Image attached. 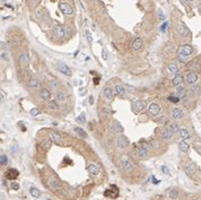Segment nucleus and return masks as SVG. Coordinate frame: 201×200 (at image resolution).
<instances>
[{
    "label": "nucleus",
    "instance_id": "nucleus-1",
    "mask_svg": "<svg viewBox=\"0 0 201 200\" xmlns=\"http://www.w3.org/2000/svg\"><path fill=\"white\" fill-rule=\"evenodd\" d=\"M193 52V48L189 44H184L179 49V59L181 61H185V59L189 58Z\"/></svg>",
    "mask_w": 201,
    "mask_h": 200
},
{
    "label": "nucleus",
    "instance_id": "nucleus-2",
    "mask_svg": "<svg viewBox=\"0 0 201 200\" xmlns=\"http://www.w3.org/2000/svg\"><path fill=\"white\" fill-rule=\"evenodd\" d=\"M59 9L61 10V13L63 15H66V16H70V15H73V7L70 5H68L67 2H60L59 3Z\"/></svg>",
    "mask_w": 201,
    "mask_h": 200
},
{
    "label": "nucleus",
    "instance_id": "nucleus-3",
    "mask_svg": "<svg viewBox=\"0 0 201 200\" xmlns=\"http://www.w3.org/2000/svg\"><path fill=\"white\" fill-rule=\"evenodd\" d=\"M147 111H148V114L156 116V115H158V113L161 112V105L157 104V103H151L148 106V109H147Z\"/></svg>",
    "mask_w": 201,
    "mask_h": 200
},
{
    "label": "nucleus",
    "instance_id": "nucleus-4",
    "mask_svg": "<svg viewBox=\"0 0 201 200\" xmlns=\"http://www.w3.org/2000/svg\"><path fill=\"white\" fill-rule=\"evenodd\" d=\"M116 145H117L119 148L124 149L130 145V142H129V139L126 137V136H120V137L117 138V140H116Z\"/></svg>",
    "mask_w": 201,
    "mask_h": 200
},
{
    "label": "nucleus",
    "instance_id": "nucleus-5",
    "mask_svg": "<svg viewBox=\"0 0 201 200\" xmlns=\"http://www.w3.org/2000/svg\"><path fill=\"white\" fill-rule=\"evenodd\" d=\"M185 80H187L189 85H195L197 81H198V75L195 73H193V71L188 73V75L185 76Z\"/></svg>",
    "mask_w": 201,
    "mask_h": 200
},
{
    "label": "nucleus",
    "instance_id": "nucleus-6",
    "mask_svg": "<svg viewBox=\"0 0 201 200\" xmlns=\"http://www.w3.org/2000/svg\"><path fill=\"white\" fill-rule=\"evenodd\" d=\"M53 35H54L56 39H59V40L63 39V36H64V29H63L62 26L56 25L55 27L53 28Z\"/></svg>",
    "mask_w": 201,
    "mask_h": 200
},
{
    "label": "nucleus",
    "instance_id": "nucleus-7",
    "mask_svg": "<svg viewBox=\"0 0 201 200\" xmlns=\"http://www.w3.org/2000/svg\"><path fill=\"white\" fill-rule=\"evenodd\" d=\"M176 33L179 34L180 36L184 37V36H187L189 34V29L187 28V26H185L184 24H179L176 26Z\"/></svg>",
    "mask_w": 201,
    "mask_h": 200
},
{
    "label": "nucleus",
    "instance_id": "nucleus-8",
    "mask_svg": "<svg viewBox=\"0 0 201 200\" xmlns=\"http://www.w3.org/2000/svg\"><path fill=\"white\" fill-rule=\"evenodd\" d=\"M120 166H121V168H122L124 172H131L132 168H133L131 162H129L127 160H122V161H121L120 162Z\"/></svg>",
    "mask_w": 201,
    "mask_h": 200
},
{
    "label": "nucleus",
    "instance_id": "nucleus-9",
    "mask_svg": "<svg viewBox=\"0 0 201 200\" xmlns=\"http://www.w3.org/2000/svg\"><path fill=\"white\" fill-rule=\"evenodd\" d=\"M50 139L53 141V142H55L56 145H60V146H62L63 145V141H62V138H61V136H60L59 134H56V132H50Z\"/></svg>",
    "mask_w": 201,
    "mask_h": 200
},
{
    "label": "nucleus",
    "instance_id": "nucleus-10",
    "mask_svg": "<svg viewBox=\"0 0 201 200\" xmlns=\"http://www.w3.org/2000/svg\"><path fill=\"white\" fill-rule=\"evenodd\" d=\"M58 69H59L60 73L64 75V76H70V75H71V70H70V68L68 67L67 65H64V63H62V62H60L59 65H58Z\"/></svg>",
    "mask_w": 201,
    "mask_h": 200
},
{
    "label": "nucleus",
    "instance_id": "nucleus-11",
    "mask_svg": "<svg viewBox=\"0 0 201 200\" xmlns=\"http://www.w3.org/2000/svg\"><path fill=\"white\" fill-rule=\"evenodd\" d=\"M111 131L114 135H120L123 132V127L121 126V124L117 122V121H114L112 124V128H111Z\"/></svg>",
    "mask_w": 201,
    "mask_h": 200
},
{
    "label": "nucleus",
    "instance_id": "nucleus-12",
    "mask_svg": "<svg viewBox=\"0 0 201 200\" xmlns=\"http://www.w3.org/2000/svg\"><path fill=\"white\" fill-rule=\"evenodd\" d=\"M145 107H146V104H145V102L143 101L138 100V101H136V102L132 103V109H133L135 111H137V112L142 111Z\"/></svg>",
    "mask_w": 201,
    "mask_h": 200
},
{
    "label": "nucleus",
    "instance_id": "nucleus-13",
    "mask_svg": "<svg viewBox=\"0 0 201 200\" xmlns=\"http://www.w3.org/2000/svg\"><path fill=\"white\" fill-rule=\"evenodd\" d=\"M103 94H104V97L106 99V101H112L113 97H114V93H113V89L110 88V87H105L103 89Z\"/></svg>",
    "mask_w": 201,
    "mask_h": 200
},
{
    "label": "nucleus",
    "instance_id": "nucleus-14",
    "mask_svg": "<svg viewBox=\"0 0 201 200\" xmlns=\"http://www.w3.org/2000/svg\"><path fill=\"white\" fill-rule=\"evenodd\" d=\"M18 171L17 170H15V168H9L8 171L6 172V178L8 179V180H15L18 176Z\"/></svg>",
    "mask_w": 201,
    "mask_h": 200
},
{
    "label": "nucleus",
    "instance_id": "nucleus-15",
    "mask_svg": "<svg viewBox=\"0 0 201 200\" xmlns=\"http://www.w3.org/2000/svg\"><path fill=\"white\" fill-rule=\"evenodd\" d=\"M87 171L89 172V174L92 176H96L100 174V168H98L95 164H90L87 166Z\"/></svg>",
    "mask_w": 201,
    "mask_h": 200
},
{
    "label": "nucleus",
    "instance_id": "nucleus-16",
    "mask_svg": "<svg viewBox=\"0 0 201 200\" xmlns=\"http://www.w3.org/2000/svg\"><path fill=\"white\" fill-rule=\"evenodd\" d=\"M147 155H148V149H147V147L146 146L139 147L138 150H137V156L139 158H145V157H147Z\"/></svg>",
    "mask_w": 201,
    "mask_h": 200
},
{
    "label": "nucleus",
    "instance_id": "nucleus-17",
    "mask_svg": "<svg viewBox=\"0 0 201 200\" xmlns=\"http://www.w3.org/2000/svg\"><path fill=\"white\" fill-rule=\"evenodd\" d=\"M29 62V58H28V54L26 52H22L19 54V63L22 66H27Z\"/></svg>",
    "mask_w": 201,
    "mask_h": 200
},
{
    "label": "nucleus",
    "instance_id": "nucleus-18",
    "mask_svg": "<svg viewBox=\"0 0 201 200\" xmlns=\"http://www.w3.org/2000/svg\"><path fill=\"white\" fill-rule=\"evenodd\" d=\"M195 164H193V163H189L187 166L184 167V171H185V173H187L188 175H190V176H192L193 174H194V172H195Z\"/></svg>",
    "mask_w": 201,
    "mask_h": 200
},
{
    "label": "nucleus",
    "instance_id": "nucleus-19",
    "mask_svg": "<svg viewBox=\"0 0 201 200\" xmlns=\"http://www.w3.org/2000/svg\"><path fill=\"white\" fill-rule=\"evenodd\" d=\"M172 136H173V132L169 129H167V128L161 130V137L163 139H165V140H169V139L172 138Z\"/></svg>",
    "mask_w": 201,
    "mask_h": 200
},
{
    "label": "nucleus",
    "instance_id": "nucleus-20",
    "mask_svg": "<svg viewBox=\"0 0 201 200\" xmlns=\"http://www.w3.org/2000/svg\"><path fill=\"white\" fill-rule=\"evenodd\" d=\"M141 48H142V40L140 39V37L135 39L133 42H132V49H133L135 51H138V50H140Z\"/></svg>",
    "mask_w": 201,
    "mask_h": 200
},
{
    "label": "nucleus",
    "instance_id": "nucleus-21",
    "mask_svg": "<svg viewBox=\"0 0 201 200\" xmlns=\"http://www.w3.org/2000/svg\"><path fill=\"white\" fill-rule=\"evenodd\" d=\"M183 112H182L180 109H173L172 110V118L175 120H181L183 118Z\"/></svg>",
    "mask_w": 201,
    "mask_h": 200
},
{
    "label": "nucleus",
    "instance_id": "nucleus-22",
    "mask_svg": "<svg viewBox=\"0 0 201 200\" xmlns=\"http://www.w3.org/2000/svg\"><path fill=\"white\" fill-rule=\"evenodd\" d=\"M40 95H41V99L44 100V101H48V100H50V99H51V93H50V90L47 89V88L41 89Z\"/></svg>",
    "mask_w": 201,
    "mask_h": 200
},
{
    "label": "nucleus",
    "instance_id": "nucleus-23",
    "mask_svg": "<svg viewBox=\"0 0 201 200\" xmlns=\"http://www.w3.org/2000/svg\"><path fill=\"white\" fill-rule=\"evenodd\" d=\"M182 81H183V77H182L180 74H177V75H175V77L173 78L172 84H173L174 86H180V85L182 84Z\"/></svg>",
    "mask_w": 201,
    "mask_h": 200
},
{
    "label": "nucleus",
    "instance_id": "nucleus-24",
    "mask_svg": "<svg viewBox=\"0 0 201 200\" xmlns=\"http://www.w3.org/2000/svg\"><path fill=\"white\" fill-rule=\"evenodd\" d=\"M28 84H29V87L34 88V89H37V88L40 87V81L37 80L36 78H31V79H29Z\"/></svg>",
    "mask_w": 201,
    "mask_h": 200
},
{
    "label": "nucleus",
    "instance_id": "nucleus-25",
    "mask_svg": "<svg viewBox=\"0 0 201 200\" xmlns=\"http://www.w3.org/2000/svg\"><path fill=\"white\" fill-rule=\"evenodd\" d=\"M168 70H169V73H171V74L177 75V71H179V67H177V65H176L175 62H172V63H169V65H168Z\"/></svg>",
    "mask_w": 201,
    "mask_h": 200
},
{
    "label": "nucleus",
    "instance_id": "nucleus-26",
    "mask_svg": "<svg viewBox=\"0 0 201 200\" xmlns=\"http://www.w3.org/2000/svg\"><path fill=\"white\" fill-rule=\"evenodd\" d=\"M115 92H116L117 95L121 96V97H123L124 95H126V89H124V87L122 85H116L115 86Z\"/></svg>",
    "mask_w": 201,
    "mask_h": 200
},
{
    "label": "nucleus",
    "instance_id": "nucleus-27",
    "mask_svg": "<svg viewBox=\"0 0 201 200\" xmlns=\"http://www.w3.org/2000/svg\"><path fill=\"white\" fill-rule=\"evenodd\" d=\"M56 99H58V101L60 103H64V102L67 101V95L63 92H61V90H59V92L56 93Z\"/></svg>",
    "mask_w": 201,
    "mask_h": 200
},
{
    "label": "nucleus",
    "instance_id": "nucleus-28",
    "mask_svg": "<svg viewBox=\"0 0 201 200\" xmlns=\"http://www.w3.org/2000/svg\"><path fill=\"white\" fill-rule=\"evenodd\" d=\"M180 136L184 139V140H187V139H189V138L191 137L190 132H189V130L185 129V128H183V129H180Z\"/></svg>",
    "mask_w": 201,
    "mask_h": 200
},
{
    "label": "nucleus",
    "instance_id": "nucleus-29",
    "mask_svg": "<svg viewBox=\"0 0 201 200\" xmlns=\"http://www.w3.org/2000/svg\"><path fill=\"white\" fill-rule=\"evenodd\" d=\"M179 148H180V150L181 152H183V153H185V152H188V149H189V145H188V142L184 140H182V141H180V144H179Z\"/></svg>",
    "mask_w": 201,
    "mask_h": 200
},
{
    "label": "nucleus",
    "instance_id": "nucleus-30",
    "mask_svg": "<svg viewBox=\"0 0 201 200\" xmlns=\"http://www.w3.org/2000/svg\"><path fill=\"white\" fill-rule=\"evenodd\" d=\"M29 192H31V194L33 196L34 198H40L41 197V192H40V190L37 189V188H31L29 189Z\"/></svg>",
    "mask_w": 201,
    "mask_h": 200
},
{
    "label": "nucleus",
    "instance_id": "nucleus-31",
    "mask_svg": "<svg viewBox=\"0 0 201 200\" xmlns=\"http://www.w3.org/2000/svg\"><path fill=\"white\" fill-rule=\"evenodd\" d=\"M74 130H75V132H77V135L79 136V137H81V138H86L87 137V134L83 129H80V128H74Z\"/></svg>",
    "mask_w": 201,
    "mask_h": 200
},
{
    "label": "nucleus",
    "instance_id": "nucleus-32",
    "mask_svg": "<svg viewBox=\"0 0 201 200\" xmlns=\"http://www.w3.org/2000/svg\"><path fill=\"white\" fill-rule=\"evenodd\" d=\"M168 129L172 131L173 134H176L177 131H180V128H179V126H177L176 123H171L169 127H168Z\"/></svg>",
    "mask_w": 201,
    "mask_h": 200
},
{
    "label": "nucleus",
    "instance_id": "nucleus-33",
    "mask_svg": "<svg viewBox=\"0 0 201 200\" xmlns=\"http://www.w3.org/2000/svg\"><path fill=\"white\" fill-rule=\"evenodd\" d=\"M49 109L50 110H53V111H56V110H59V106H58V104H56V102L55 101H50V103H49Z\"/></svg>",
    "mask_w": 201,
    "mask_h": 200
},
{
    "label": "nucleus",
    "instance_id": "nucleus-34",
    "mask_svg": "<svg viewBox=\"0 0 201 200\" xmlns=\"http://www.w3.org/2000/svg\"><path fill=\"white\" fill-rule=\"evenodd\" d=\"M50 88H51V90H58L59 89V81L51 80L50 81Z\"/></svg>",
    "mask_w": 201,
    "mask_h": 200
},
{
    "label": "nucleus",
    "instance_id": "nucleus-35",
    "mask_svg": "<svg viewBox=\"0 0 201 200\" xmlns=\"http://www.w3.org/2000/svg\"><path fill=\"white\" fill-rule=\"evenodd\" d=\"M168 196H169V198L171 199H176L177 198V196H179V191H177L176 189H173V190H171L169 191V193H168Z\"/></svg>",
    "mask_w": 201,
    "mask_h": 200
},
{
    "label": "nucleus",
    "instance_id": "nucleus-36",
    "mask_svg": "<svg viewBox=\"0 0 201 200\" xmlns=\"http://www.w3.org/2000/svg\"><path fill=\"white\" fill-rule=\"evenodd\" d=\"M176 94H177V96H183L185 94L184 87H182V86H176Z\"/></svg>",
    "mask_w": 201,
    "mask_h": 200
},
{
    "label": "nucleus",
    "instance_id": "nucleus-37",
    "mask_svg": "<svg viewBox=\"0 0 201 200\" xmlns=\"http://www.w3.org/2000/svg\"><path fill=\"white\" fill-rule=\"evenodd\" d=\"M0 164H1V166L8 164V158H7V156L5 155V154H2V155L0 156Z\"/></svg>",
    "mask_w": 201,
    "mask_h": 200
},
{
    "label": "nucleus",
    "instance_id": "nucleus-38",
    "mask_svg": "<svg viewBox=\"0 0 201 200\" xmlns=\"http://www.w3.org/2000/svg\"><path fill=\"white\" fill-rule=\"evenodd\" d=\"M40 113H41V111L37 107H34V109H32V110L29 111V114H31L32 116H36V115H39Z\"/></svg>",
    "mask_w": 201,
    "mask_h": 200
},
{
    "label": "nucleus",
    "instance_id": "nucleus-39",
    "mask_svg": "<svg viewBox=\"0 0 201 200\" xmlns=\"http://www.w3.org/2000/svg\"><path fill=\"white\" fill-rule=\"evenodd\" d=\"M167 100L169 102H172V103H179V102H180V97L179 96H168Z\"/></svg>",
    "mask_w": 201,
    "mask_h": 200
},
{
    "label": "nucleus",
    "instance_id": "nucleus-40",
    "mask_svg": "<svg viewBox=\"0 0 201 200\" xmlns=\"http://www.w3.org/2000/svg\"><path fill=\"white\" fill-rule=\"evenodd\" d=\"M158 18L161 20H165V15L163 13V10L161 8H158Z\"/></svg>",
    "mask_w": 201,
    "mask_h": 200
},
{
    "label": "nucleus",
    "instance_id": "nucleus-41",
    "mask_svg": "<svg viewBox=\"0 0 201 200\" xmlns=\"http://www.w3.org/2000/svg\"><path fill=\"white\" fill-rule=\"evenodd\" d=\"M77 120H78V122H80V123H85L86 119H85V114H84V113H81V114L77 118Z\"/></svg>",
    "mask_w": 201,
    "mask_h": 200
},
{
    "label": "nucleus",
    "instance_id": "nucleus-42",
    "mask_svg": "<svg viewBox=\"0 0 201 200\" xmlns=\"http://www.w3.org/2000/svg\"><path fill=\"white\" fill-rule=\"evenodd\" d=\"M10 188L13 190H15V191H17V190H19V184H18L17 182H13L10 184Z\"/></svg>",
    "mask_w": 201,
    "mask_h": 200
},
{
    "label": "nucleus",
    "instance_id": "nucleus-43",
    "mask_svg": "<svg viewBox=\"0 0 201 200\" xmlns=\"http://www.w3.org/2000/svg\"><path fill=\"white\" fill-rule=\"evenodd\" d=\"M167 27H168V23H167V22H165L164 24H163V25L161 26V32H162V33H165V32H166V29H167Z\"/></svg>",
    "mask_w": 201,
    "mask_h": 200
},
{
    "label": "nucleus",
    "instance_id": "nucleus-44",
    "mask_svg": "<svg viewBox=\"0 0 201 200\" xmlns=\"http://www.w3.org/2000/svg\"><path fill=\"white\" fill-rule=\"evenodd\" d=\"M86 37H87V41H88V43H92V42H93V37H92V34H90L89 31H86Z\"/></svg>",
    "mask_w": 201,
    "mask_h": 200
},
{
    "label": "nucleus",
    "instance_id": "nucleus-45",
    "mask_svg": "<svg viewBox=\"0 0 201 200\" xmlns=\"http://www.w3.org/2000/svg\"><path fill=\"white\" fill-rule=\"evenodd\" d=\"M40 0H28V3H29V6L31 7H35L37 3H39Z\"/></svg>",
    "mask_w": 201,
    "mask_h": 200
},
{
    "label": "nucleus",
    "instance_id": "nucleus-46",
    "mask_svg": "<svg viewBox=\"0 0 201 200\" xmlns=\"http://www.w3.org/2000/svg\"><path fill=\"white\" fill-rule=\"evenodd\" d=\"M1 58H2V60H6V61H8V55H7V53L6 52H1Z\"/></svg>",
    "mask_w": 201,
    "mask_h": 200
},
{
    "label": "nucleus",
    "instance_id": "nucleus-47",
    "mask_svg": "<svg viewBox=\"0 0 201 200\" xmlns=\"http://www.w3.org/2000/svg\"><path fill=\"white\" fill-rule=\"evenodd\" d=\"M150 142H151V144H153V147H154V148H158V146H159V142H157L156 140H151Z\"/></svg>",
    "mask_w": 201,
    "mask_h": 200
},
{
    "label": "nucleus",
    "instance_id": "nucleus-48",
    "mask_svg": "<svg viewBox=\"0 0 201 200\" xmlns=\"http://www.w3.org/2000/svg\"><path fill=\"white\" fill-rule=\"evenodd\" d=\"M162 171H163V173H165V174H168V168L165 166V165H163L162 166Z\"/></svg>",
    "mask_w": 201,
    "mask_h": 200
},
{
    "label": "nucleus",
    "instance_id": "nucleus-49",
    "mask_svg": "<svg viewBox=\"0 0 201 200\" xmlns=\"http://www.w3.org/2000/svg\"><path fill=\"white\" fill-rule=\"evenodd\" d=\"M198 90H199L198 86H195V87H192V93H193V94H197V93H198Z\"/></svg>",
    "mask_w": 201,
    "mask_h": 200
},
{
    "label": "nucleus",
    "instance_id": "nucleus-50",
    "mask_svg": "<svg viewBox=\"0 0 201 200\" xmlns=\"http://www.w3.org/2000/svg\"><path fill=\"white\" fill-rule=\"evenodd\" d=\"M98 83H100V76H98L97 78H94V84L98 85Z\"/></svg>",
    "mask_w": 201,
    "mask_h": 200
},
{
    "label": "nucleus",
    "instance_id": "nucleus-51",
    "mask_svg": "<svg viewBox=\"0 0 201 200\" xmlns=\"http://www.w3.org/2000/svg\"><path fill=\"white\" fill-rule=\"evenodd\" d=\"M102 57H103V59H104V60L107 59V54H106V52L103 51V54H102Z\"/></svg>",
    "mask_w": 201,
    "mask_h": 200
},
{
    "label": "nucleus",
    "instance_id": "nucleus-52",
    "mask_svg": "<svg viewBox=\"0 0 201 200\" xmlns=\"http://www.w3.org/2000/svg\"><path fill=\"white\" fill-rule=\"evenodd\" d=\"M153 180H154V181H153V182H154L155 184H157V183H159V180H157V179H155V178H154V176H153Z\"/></svg>",
    "mask_w": 201,
    "mask_h": 200
},
{
    "label": "nucleus",
    "instance_id": "nucleus-53",
    "mask_svg": "<svg viewBox=\"0 0 201 200\" xmlns=\"http://www.w3.org/2000/svg\"><path fill=\"white\" fill-rule=\"evenodd\" d=\"M198 10H199V13L201 14V2H199V5H198Z\"/></svg>",
    "mask_w": 201,
    "mask_h": 200
},
{
    "label": "nucleus",
    "instance_id": "nucleus-54",
    "mask_svg": "<svg viewBox=\"0 0 201 200\" xmlns=\"http://www.w3.org/2000/svg\"><path fill=\"white\" fill-rule=\"evenodd\" d=\"M197 150H198L199 153H201V148H200V147H197Z\"/></svg>",
    "mask_w": 201,
    "mask_h": 200
},
{
    "label": "nucleus",
    "instance_id": "nucleus-55",
    "mask_svg": "<svg viewBox=\"0 0 201 200\" xmlns=\"http://www.w3.org/2000/svg\"><path fill=\"white\" fill-rule=\"evenodd\" d=\"M1 101H3V92L1 90Z\"/></svg>",
    "mask_w": 201,
    "mask_h": 200
},
{
    "label": "nucleus",
    "instance_id": "nucleus-56",
    "mask_svg": "<svg viewBox=\"0 0 201 200\" xmlns=\"http://www.w3.org/2000/svg\"><path fill=\"white\" fill-rule=\"evenodd\" d=\"M180 1H181L182 3H185V2H187V1H188V0H180Z\"/></svg>",
    "mask_w": 201,
    "mask_h": 200
},
{
    "label": "nucleus",
    "instance_id": "nucleus-57",
    "mask_svg": "<svg viewBox=\"0 0 201 200\" xmlns=\"http://www.w3.org/2000/svg\"><path fill=\"white\" fill-rule=\"evenodd\" d=\"M1 1H6V0H1Z\"/></svg>",
    "mask_w": 201,
    "mask_h": 200
}]
</instances>
